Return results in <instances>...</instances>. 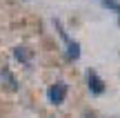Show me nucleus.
<instances>
[{
  "instance_id": "obj_2",
  "label": "nucleus",
  "mask_w": 120,
  "mask_h": 118,
  "mask_svg": "<svg viewBox=\"0 0 120 118\" xmlns=\"http://www.w3.org/2000/svg\"><path fill=\"white\" fill-rule=\"evenodd\" d=\"M67 89H69V85L64 83V80L53 83L51 87L47 89V98H49V103H51V105H62L64 98H67Z\"/></svg>"
},
{
  "instance_id": "obj_3",
  "label": "nucleus",
  "mask_w": 120,
  "mask_h": 118,
  "mask_svg": "<svg viewBox=\"0 0 120 118\" xmlns=\"http://www.w3.org/2000/svg\"><path fill=\"white\" fill-rule=\"evenodd\" d=\"M87 85H89V91L94 94V96H102L105 89H107V85H105V80L100 78L98 74H96L94 69L87 71Z\"/></svg>"
},
{
  "instance_id": "obj_5",
  "label": "nucleus",
  "mask_w": 120,
  "mask_h": 118,
  "mask_svg": "<svg viewBox=\"0 0 120 118\" xmlns=\"http://www.w3.org/2000/svg\"><path fill=\"white\" fill-rule=\"evenodd\" d=\"M2 78L7 80V85H9V89H11V91H16V89H18V80L13 78V74H11L9 69H2Z\"/></svg>"
},
{
  "instance_id": "obj_1",
  "label": "nucleus",
  "mask_w": 120,
  "mask_h": 118,
  "mask_svg": "<svg viewBox=\"0 0 120 118\" xmlns=\"http://www.w3.org/2000/svg\"><path fill=\"white\" fill-rule=\"evenodd\" d=\"M53 25H56V29H58V34H60V38H62V40H64V45H67V58H69V60H78V58H80V42H76V40H71V38H69L60 20H53Z\"/></svg>"
},
{
  "instance_id": "obj_6",
  "label": "nucleus",
  "mask_w": 120,
  "mask_h": 118,
  "mask_svg": "<svg viewBox=\"0 0 120 118\" xmlns=\"http://www.w3.org/2000/svg\"><path fill=\"white\" fill-rule=\"evenodd\" d=\"M100 2H102V7L118 11V18H120V2H116V0H100Z\"/></svg>"
},
{
  "instance_id": "obj_7",
  "label": "nucleus",
  "mask_w": 120,
  "mask_h": 118,
  "mask_svg": "<svg viewBox=\"0 0 120 118\" xmlns=\"http://www.w3.org/2000/svg\"><path fill=\"white\" fill-rule=\"evenodd\" d=\"M85 118H96V116H94V111H85Z\"/></svg>"
},
{
  "instance_id": "obj_4",
  "label": "nucleus",
  "mask_w": 120,
  "mask_h": 118,
  "mask_svg": "<svg viewBox=\"0 0 120 118\" xmlns=\"http://www.w3.org/2000/svg\"><path fill=\"white\" fill-rule=\"evenodd\" d=\"M13 56H16V60L25 62V65H29V62H31V53H29V49H27V47H16V49H13Z\"/></svg>"
}]
</instances>
